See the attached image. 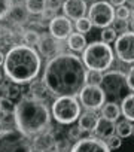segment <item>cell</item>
Here are the masks:
<instances>
[{
    "label": "cell",
    "instance_id": "cell-1",
    "mask_svg": "<svg viewBox=\"0 0 134 152\" xmlns=\"http://www.w3.org/2000/svg\"><path fill=\"white\" fill-rule=\"evenodd\" d=\"M87 67L75 54L61 52L48 60L42 81L55 97L72 96L76 97L87 85Z\"/></svg>",
    "mask_w": 134,
    "mask_h": 152
},
{
    "label": "cell",
    "instance_id": "cell-2",
    "mask_svg": "<svg viewBox=\"0 0 134 152\" xmlns=\"http://www.w3.org/2000/svg\"><path fill=\"white\" fill-rule=\"evenodd\" d=\"M42 70V58L39 52L24 43H18L9 48L5 54L3 72L9 82L17 85H25L33 82Z\"/></svg>",
    "mask_w": 134,
    "mask_h": 152
},
{
    "label": "cell",
    "instance_id": "cell-3",
    "mask_svg": "<svg viewBox=\"0 0 134 152\" xmlns=\"http://www.w3.org/2000/svg\"><path fill=\"white\" fill-rule=\"evenodd\" d=\"M14 122L20 133L33 139L51 128V110L46 103L37 102L30 96H23L15 103Z\"/></svg>",
    "mask_w": 134,
    "mask_h": 152
},
{
    "label": "cell",
    "instance_id": "cell-4",
    "mask_svg": "<svg viewBox=\"0 0 134 152\" xmlns=\"http://www.w3.org/2000/svg\"><path fill=\"white\" fill-rule=\"evenodd\" d=\"M82 61L88 70H95L103 73L109 70L115 61V52L109 43L104 42H91L82 52Z\"/></svg>",
    "mask_w": 134,
    "mask_h": 152
},
{
    "label": "cell",
    "instance_id": "cell-5",
    "mask_svg": "<svg viewBox=\"0 0 134 152\" xmlns=\"http://www.w3.org/2000/svg\"><path fill=\"white\" fill-rule=\"evenodd\" d=\"M51 115L58 124H73L81 116V103L76 97L72 96L57 97L51 104Z\"/></svg>",
    "mask_w": 134,
    "mask_h": 152
},
{
    "label": "cell",
    "instance_id": "cell-6",
    "mask_svg": "<svg viewBox=\"0 0 134 152\" xmlns=\"http://www.w3.org/2000/svg\"><path fill=\"white\" fill-rule=\"evenodd\" d=\"M100 87L103 88L106 99H112V102L115 100H121L124 97H127L130 94V88L127 84V75L118 70H110L106 72L103 75V81L100 84Z\"/></svg>",
    "mask_w": 134,
    "mask_h": 152
},
{
    "label": "cell",
    "instance_id": "cell-7",
    "mask_svg": "<svg viewBox=\"0 0 134 152\" xmlns=\"http://www.w3.org/2000/svg\"><path fill=\"white\" fill-rule=\"evenodd\" d=\"M0 152H33L31 140L17 128H8L0 133Z\"/></svg>",
    "mask_w": 134,
    "mask_h": 152
},
{
    "label": "cell",
    "instance_id": "cell-8",
    "mask_svg": "<svg viewBox=\"0 0 134 152\" xmlns=\"http://www.w3.org/2000/svg\"><path fill=\"white\" fill-rule=\"evenodd\" d=\"M88 18L91 21V24L94 27L98 28H106L110 27L115 21V9L109 2H104V0H98V2H94L90 8H88Z\"/></svg>",
    "mask_w": 134,
    "mask_h": 152
},
{
    "label": "cell",
    "instance_id": "cell-9",
    "mask_svg": "<svg viewBox=\"0 0 134 152\" xmlns=\"http://www.w3.org/2000/svg\"><path fill=\"white\" fill-rule=\"evenodd\" d=\"M79 96V103L81 106H84L87 110H98L103 107V104L106 103V94L103 91V88L100 85H90L87 84L81 93L78 94Z\"/></svg>",
    "mask_w": 134,
    "mask_h": 152
},
{
    "label": "cell",
    "instance_id": "cell-10",
    "mask_svg": "<svg viewBox=\"0 0 134 152\" xmlns=\"http://www.w3.org/2000/svg\"><path fill=\"white\" fill-rule=\"evenodd\" d=\"M115 54L122 63L127 64L134 63V31L127 30L116 37Z\"/></svg>",
    "mask_w": 134,
    "mask_h": 152
},
{
    "label": "cell",
    "instance_id": "cell-11",
    "mask_svg": "<svg viewBox=\"0 0 134 152\" xmlns=\"http://www.w3.org/2000/svg\"><path fill=\"white\" fill-rule=\"evenodd\" d=\"M49 34L52 37H55L57 40H64L67 39L72 33H73V24H72V20H69L64 15H57L54 17L51 21H49Z\"/></svg>",
    "mask_w": 134,
    "mask_h": 152
},
{
    "label": "cell",
    "instance_id": "cell-12",
    "mask_svg": "<svg viewBox=\"0 0 134 152\" xmlns=\"http://www.w3.org/2000/svg\"><path fill=\"white\" fill-rule=\"evenodd\" d=\"M70 152H110L106 140L100 137H82L70 149Z\"/></svg>",
    "mask_w": 134,
    "mask_h": 152
},
{
    "label": "cell",
    "instance_id": "cell-13",
    "mask_svg": "<svg viewBox=\"0 0 134 152\" xmlns=\"http://www.w3.org/2000/svg\"><path fill=\"white\" fill-rule=\"evenodd\" d=\"M61 9H63L64 17L75 21H78L79 18H84L88 12V6L85 0H64Z\"/></svg>",
    "mask_w": 134,
    "mask_h": 152
},
{
    "label": "cell",
    "instance_id": "cell-14",
    "mask_svg": "<svg viewBox=\"0 0 134 152\" xmlns=\"http://www.w3.org/2000/svg\"><path fill=\"white\" fill-rule=\"evenodd\" d=\"M55 145H57L55 134L51 131V128L34 136L31 140L33 152H51V151H55Z\"/></svg>",
    "mask_w": 134,
    "mask_h": 152
},
{
    "label": "cell",
    "instance_id": "cell-15",
    "mask_svg": "<svg viewBox=\"0 0 134 152\" xmlns=\"http://www.w3.org/2000/svg\"><path fill=\"white\" fill-rule=\"evenodd\" d=\"M37 51H39V55L51 60V58H54L55 55L60 54V43L51 34L43 33L40 36V40H39V45H37Z\"/></svg>",
    "mask_w": 134,
    "mask_h": 152
},
{
    "label": "cell",
    "instance_id": "cell-16",
    "mask_svg": "<svg viewBox=\"0 0 134 152\" xmlns=\"http://www.w3.org/2000/svg\"><path fill=\"white\" fill-rule=\"evenodd\" d=\"M98 115L94 112V110H87L84 113H81L79 116V124L78 127L81 128V131H85V133H94L97 125H98Z\"/></svg>",
    "mask_w": 134,
    "mask_h": 152
},
{
    "label": "cell",
    "instance_id": "cell-17",
    "mask_svg": "<svg viewBox=\"0 0 134 152\" xmlns=\"http://www.w3.org/2000/svg\"><path fill=\"white\" fill-rule=\"evenodd\" d=\"M30 91H28V96L37 102H42V103H46L49 99H51V91L46 88V85L43 84V81H33L30 82Z\"/></svg>",
    "mask_w": 134,
    "mask_h": 152
},
{
    "label": "cell",
    "instance_id": "cell-18",
    "mask_svg": "<svg viewBox=\"0 0 134 152\" xmlns=\"http://www.w3.org/2000/svg\"><path fill=\"white\" fill-rule=\"evenodd\" d=\"M121 116V107L116 102H106L101 107V118L110 122H116Z\"/></svg>",
    "mask_w": 134,
    "mask_h": 152
},
{
    "label": "cell",
    "instance_id": "cell-19",
    "mask_svg": "<svg viewBox=\"0 0 134 152\" xmlns=\"http://www.w3.org/2000/svg\"><path fill=\"white\" fill-rule=\"evenodd\" d=\"M28 15H30V14L27 12L25 6H23V5H12V9H11L8 18H9L14 24L21 26V24H24V23L28 21Z\"/></svg>",
    "mask_w": 134,
    "mask_h": 152
},
{
    "label": "cell",
    "instance_id": "cell-20",
    "mask_svg": "<svg viewBox=\"0 0 134 152\" xmlns=\"http://www.w3.org/2000/svg\"><path fill=\"white\" fill-rule=\"evenodd\" d=\"M119 107H121V115L130 122H134V93H130L127 97H124Z\"/></svg>",
    "mask_w": 134,
    "mask_h": 152
},
{
    "label": "cell",
    "instance_id": "cell-21",
    "mask_svg": "<svg viewBox=\"0 0 134 152\" xmlns=\"http://www.w3.org/2000/svg\"><path fill=\"white\" fill-rule=\"evenodd\" d=\"M97 134V137L103 139V140H107L109 137H112L116 131H115V122H110V121H106L103 118H100L98 121V125L94 131Z\"/></svg>",
    "mask_w": 134,
    "mask_h": 152
},
{
    "label": "cell",
    "instance_id": "cell-22",
    "mask_svg": "<svg viewBox=\"0 0 134 152\" xmlns=\"http://www.w3.org/2000/svg\"><path fill=\"white\" fill-rule=\"evenodd\" d=\"M67 46H69L72 51L75 52H84V49L87 48V39L85 34L82 33H72L69 37H67Z\"/></svg>",
    "mask_w": 134,
    "mask_h": 152
},
{
    "label": "cell",
    "instance_id": "cell-23",
    "mask_svg": "<svg viewBox=\"0 0 134 152\" xmlns=\"http://www.w3.org/2000/svg\"><path fill=\"white\" fill-rule=\"evenodd\" d=\"M25 9L30 15H42L46 9V0H25Z\"/></svg>",
    "mask_w": 134,
    "mask_h": 152
},
{
    "label": "cell",
    "instance_id": "cell-24",
    "mask_svg": "<svg viewBox=\"0 0 134 152\" xmlns=\"http://www.w3.org/2000/svg\"><path fill=\"white\" fill-rule=\"evenodd\" d=\"M133 128H134V125L128 119H122V121L116 122V125H115V131L121 139L122 137H130L133 134Z\"/></svg>",
    "mask_w": 134,
    "mask_h": 152
},
{
    "label": "cell",
    "instance_id": "cell-25",
    "mask_svg": "<svg viewBox=\"0 0 134 152\" xmlns=\"http://www.w3.org/2000/svg\"><path fill=\"white\" fill-rule=\"evenodd\" d=\"M40 33L39 31H36V30H25L24 33H23V40H24V45H27V46H37L39 45V40H40Z\"/></svg>",
    "mask_w": 134,
    "mask_h": 152
},
{
    "label": "cell",
    "instance_id": "cell-26",
    "mask_svg": "<svg viewBox=\"0 0 134 152\" xmlns=\"http://www.w3.org/2000/svg\"><path fill=\"white\" fill-rule=\"evenodd\" d=\"M75 28H76L78 33L85 34V33H90L91 31L92 24H91V21H90L88 17H84V18H79L78 21H75Z\"/></svg>",
    "mask_w": 134,
    "mask_h": 152
},
{
    "label": "cell",
    "instance_id": "cell-27",
    "mask_svg": "<svg viewBox=\"0 0 134 152\" xmlns=\"http://www.w3.org/2000/svg\"><path fill=\"white\" fill-rule=\"evenodd\" d=\"M101 42H104V43H112V42H115L116 40V37H118V33H116V30L113 28V27H106V28H103L101 30Z\"/></svg>",
    "mask_w": 134,
    "mask_h": 152
},
{
    "label": "cell",
    "instance_id": "cell-28",
    "mask_svg": "<svg viewBox=\"0 0 134 152\" xmlns=\"http://www.w3.org/2000/svg\"><path fill=\"white\" fill-rule=\"evenodd\" d=\"M87 84L90 85H100L103 81V73L95 72V70H87V78H85Z\"/></svg>",
    "mask_w": 134,
    "mask_h": 152
},
{
    "label": "cell",
    "instance_id": "cell-29",
    "mask_svg": "<svg viewBox=\"0 0 134 152\" xmlns=\"http://www.w3.org/2000/svg\"><path fill=\"white\" fill-rule=\"evenodd\" d=\"M130 15H131V9H130V8H127L125 5L118 6V8L115 9V18H116V20L127 21V20L130 18Z\"/></svg>",
    "mask_w": 134,
    "mask_h": 152
},
{
    "label": "cell",
    "instance_id": "cell-30",
    "mask_svg": "<svg viewBox=\"0 0 134 152\" xmlns=\"http://www.w3.org/2000/svg\"><path fill=\"white\" fill-rule=\"evenodd\" d=\"M12 9V0H0V21L8 18Z\"/></svg>",
    "mask_w": 134,
    "mask_h": 152
},
{
    "label": "cell",
    "instance_id": "cell-31",
    "mask_svg": "<svg viewBox=\"0 0 134 152\" xmlns=\"http://www.w3.org/2000/svg\"><path fill=\"white\" fill-rule=\"evenodd\" d=\"M14 109H15V103L12 100H9V99H3L2 100V112H3L5 116H8L11 113L14 115Z\"/></svg>",
    "mask_w": 134,
    "mask_h": 152
},
{
    "label": "cell",
    "instance_id": "cell-32",
    "mask_svg": "<svg viewBox=\"0 0 134 152\" xmlns=\"http://www.w3.org/2000/svg\"><path fill=\"white\" fill-rule=\"evenodd\" d=\"M106 145L109 146V149H110V151L119 149V148L122 146V139H121V137H119L118 134H116V136L113 134L112 137H109V139L106 140Z\"/></svg>",
    "mask_w": 134,
    "mask_h": 152
},
{
    "label": "cell",
    "instance_id": "cell-33",
    "mask_svg": "<svg viewBox=\"0 0 134 152\" xmlns=\"http://www.w3.org/2000/svg\"><path fill=\"white\" fill-rule=\"evenodd\" d=\"M17 97H20V88H18V85L17 84H8V99L9 100H15Z\"/></svg>",
    "mask_w": 134,
    "mask_h": 152
},
{
    "label": "cell",
    "instance_id": "cell-34",
    "mask_svg": "<svg viewBox=\"0 0 134 152\" xmlns=\"http://www.w3.org/2000/svg\"><path fill=\"white\" fill-rule=\"evenodd\" d=\"M81 133H82V131H81V128H79V127H73V128H70V130H69V139H70V140L78 142L79 139H82V137H81Z\"/></svg>",
    "mask_w": 134,
    "mask_h": 152
},
{
    "label": "cell",
    "instance_id": "cell-35",
    "mask_svg": "<svg viewBox=\"0 0 134 152\" xmlns=\"http://www.w3.org/2000/svg\"><path fill=\"white\" fill-rule=\"evenodd\" d=\"M127 84H128L130 91L134 93V66H133V67L128 70V73H127Z\"/></svg>",
    "mask_w": 134,
    "mask_h": 152
},
{
    "label": "cell",
    "instance_id": "cell-36",
    "mask_svg": "<svg viewBox=\"0 0 134 152\" xmlns=\"http://www.w3.org/2000/svg\"><path fill=\"white\" fill-rule=\"evenodd\" d=\"M60 6H63L61 0H46V8H49L52 11H57Z\"/></svg>",
    "mask_w": 134,
    "mask_h": 152
},
{
    "label": "cell",
    "instance_id": "cell-37",
    "mask_svg": "<svg viewBox=\"0 0 134 152\" xmlns=\"http://www.w3.org/2000/svg\"><path fill=\"white\" fill-rule=\"evenodd\" d=\"M113 23H115V21H113ZM113 28L116 30V33H118L119 30H121V33H124V31H127V23H125V21H121V20H116Z\"/></svg>",
    "mask_w": 134,
    "mask_h": 152
},
{
    "label": "cell",
    "instance_id": "cell-38",
    "mask_svg": "<svg viewBox=\"0 0 134 152\" xmlns=\"http://www.w3.org/2000/svg\"><path fill=\"white\" fill-rule=\"evenodd\" d=\"M54 17H57V15H55V11H52V9H49V8H46V9L42 12V18H43V20H49V21H51Z\"/></svg>",
    "mask_w": 134,
    "mask_h": 152
},
{
    "label": "cell",
    "instance_id": "cell-39",
    "mask_svg": "<svg viewBox=\"0 0 134 152\" xmlns=\"http://www.w3.org/2000/svg\"><path fill=\"white\" fill-rule=\"evenodd\" d=\"M8 99V84H0V100Z\"/></svg>",
    "mask_w": 134,
    "mask_h": 152
},
{
    "label": "cell",
    "instance_id": "cell-40",
    "mask_svg": "<svg viewBox=\"0 0 134 152\" xmlns=\"http://www.w3.org/2000/svg\"><path fill=\"white\" fill-rule=\"evenodd\" d=\"M5 37H6V33H5V28H3L2 26H0V46H2V45H3L5 42H6V39H5Z\"/></svg>",
    "mask_w": 134,
    "mask_h": 152
},
{
    "label": "cell",
    "instance_id": "cell-41",
    "mask_svg": "<svg viewBox=\"0 0 134 152\" xmlns=\"http://www.w3.org/2000/svg\"><path fill=\"white\" fill-rule=\"evenodd\" d=\"M125 2H127V0H110L109 3H110L112 6H116V8H118V6H122V5H125Z\"/></svg>",
    "mask_w": 134,
    "mask_h": 152
},
{
    "label": "cell",
    "instance_id": "cell-42",
    "mask_svg": "<svg viewBox=\"0 0 134 152\" xmlns=\"http://www.w3.org/2000/svg\"><path fill=\"white\" fill-rule=\"evenodd\" d=\"M3 63H5V54L0 51V67H3Z\"/></svg>",
    "mask_w": 134,
    "mask_h": 152
},
{
    "label": "cell",
    "instance_id": "cell-43",
    "mask_svg": "<svg viewBox=\"0 0 134 152\" xmlns=\"http://www.w3.org/2000/svg\"><path fill=\"white\" fill-rule=\"evenodd\" d=\"M5 130H6V128L3 127V122H2V121H0V133H2V131H5Z\"/></svg>",
    "mask_w": 134,
    "mask_h": 152
},
{
    "label": "cell",
    "instance_id": "cell-44",
    "mask_svg": "<svg viewBox=\"0 0 134 152\" xmlns=\"http://www.w3.org/2000/svg\"><path fill=\"white\" fill-rule=\"evenodd\" d=\"M127 3L131 5V6H134V0H127Z\"/></svg>",
    "mask_w": 134,
    "mask_h": 152
},
{
    "label": "cell",
    "instance_id": "cell-45",
    "mask_svg": "<svg viewBox=\"0 0 134 152\" xmlns=\"http://www.w3.org/2000/svg\"><path fill=\"white\" fill-rule=\"evenodd\" d=\"M130 17H131V20L134 21V9H131V15H130Z\"/></svg>",
    "mask_w": 134,
    "mask_h": 152
},
{
    "label": "cell",
    "instance_id": "cell-46",
    "mask_svg": "<svg viewBox=\"0 0 134 152\" xmlns=\"http://www.w3.org/2000/svg\"><path fill=\"white\" fill-rule=\"evenodd\" d=\"M3 115V112H2V100H0V116Z\"/></svg>",
    "mask_w": 134,
    "mask_h": 152
},
{
    "label": "cell",
    "instance_id": "cell-47",
    "mask_svg": "<svg viewBox=\"0 0 134 152\" xmlns=\"http://www.w3.org/2000/svg\"><path fill=\"white\" fill-rule=\"evenodd\" d=\"M130 26H131V31H134V21H131V24H130Z\"/></svg>",
    "mask_w": 134,
    "mask_h": 152
},
{
    "label": "cell",
    "instance_id": "cell-48",
    "mask_svg": "<svg viewBox=\"0 0 134 152\" xmlns=\"http://www.w3.org/2000/svg\"><path fill=\"white\" fill-rule=\"evenodd\" d=\"M51 152H61V151H57V149H55V151H51Z\"/></svg>",
    "mask_w": 134,
    "mask_h": 152
},
{
    "label": "cell",
    "instance_id": "cell-49",
    "mask_svg": "<svg viewBox=\"0 0 134 152\" xmlns=\"http://www.w3.org/2000/svg\"><path fill=\"white\" fill-rule=\"evenodd\" d=\"M133 136H134V128H133Z\"/></svg>",
    "mask_w": 134,
    "mask_h": 152
},
{
    "label": "cell",
    "instance_id": "cell-50",
    "mask_svg": "<svg viewBox=\"0 0 134 152\" xmlns=\"http://www.w3.org/2000/svg\"><path fill=\"white\" fill-rule=\"evenodd\" d=\"M0 78H2V75H0Z\"/></svg>",
    "mask_w": 134,
    "mask_h": 152
}]
</instances>
